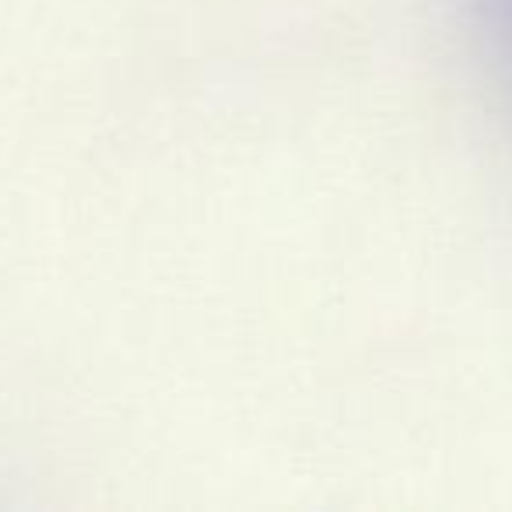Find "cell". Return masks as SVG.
Segmentation results:
<instances>
[{
  "instance_id": "obj_1",
  "label": "cell",
  "mask_w": 512,
  "mask_h": 512,
  "mask_svg": "<svg viewBox=\"0 0 512 512\" xmlns=\"http://www.w3.org/2000/svg\"><path fill=\"white\" fill-rule=\"evenodd\" d=\"M488 8H491V18H495L498 36H502L505 50H509V57H512V0H488Z\"/></svg>"
}]
</instances>
